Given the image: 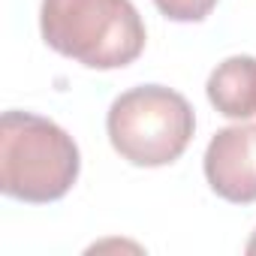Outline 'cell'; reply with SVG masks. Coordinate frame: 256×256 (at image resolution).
<instances>
[{
  "label": "cell",
  "instance_id": "277c9868",
  "mask_svg": "<svg viewBox=\"0 0 256 256\" xmlns=\"http://www.w3.org/2000/svg\"><path fill=\"white\" fill-rule=\"evenodd\" d=\"M208 187L235 205L256 202V124L223 126L205 148Z\"/></svg>",
  "mask_w": 256,
  "mask_h": 256
},
{
  "label": "cell",
  "instance_id": "3957f363",
  "mask_svg": "<svg viewBox=\"0 0 256 256\" xmlns=\"http://www.w3.org/2000/svg\"><path fill=\"white\" fill-rule=\"evenodd\" d=\"M106 130L120 160L157 169L175 163L187 151L196 133V114L178 90L163 84H139L112 102Z\"/></svg>",
  "mask_w": 256,
  "mask_h": 256
},
{
  "label": "cell",
  "instance_id": "8992f818",
  "mask_svg": "<svg viewBox=\"0 0 256 256\" xmlns=\"http://www.w3.org/2000/svg\"><path fill=\"white\" fill-rule=\"evenodd\" d=\"M154 4L169 22L190 24V22H205L217 6V0H154Z\"/></svg>",
  "mask_w": 256,
  "mask_h": 256
},
{
  "label": "cell",
  "instance_id": "7a4b0ae2",
  "mask_svg": "<svg viewBox=\"0 0 256 256\" xmlns=\"http://www.w3.org/2000/svg\"><path fill=\"white\" fill-rule=\"evenodd\" d=\"M40 30L48 48L88 70L130 66L148 40L130 0H42Z\"/></svg>",
  "mask_w": 256,
  "mask_h": 256
},
{
  "label": "cell",
  "instance_id": "6da1fadb",
  "mask_svg": "<svg viewBox=\"0 0 256 256\" xmlns=\"http://www.w3.org/2000/svg\"><path fill=\"white\" fill-rule=\"evenodd\" d=\"M82 169L78 145L54 120L34 112L0 118V190L10 199L46 205L64 199Z\"/></svg>",
  "mask_w": 256,
  "mask_h": 256
},
{
  "label": "cell",
  "instance_id": "52a82bcc",
  "mask_svg": "<svg viewBox=\"0 0 256 256\" xmlns=\"http://www.w3.org/2000/svg\"><path fill=\"white\" fill-rule=\"evenodd\" d=\"M244 250H247V256H256V232H253V238L247 241V247H244Z\"/></svg>",
  "mask_w": 256,
  "mask_h": 256
},
{
  "label": "cell",
  "instance_id": "5b68a950",
  "mask_svg": "<svg viewBox=\"0 0 256 256\" xmlns=\"http://www.w3.org/2000/svg\"><path fill=\"white\" fill-rule=\"evenodd\" d=\"M208 102L232 120L256 118V58L235 54L208 76Z\"/></svg>",
  "mask_w": 256,
  "mask_h": 256
}]
</instances>
